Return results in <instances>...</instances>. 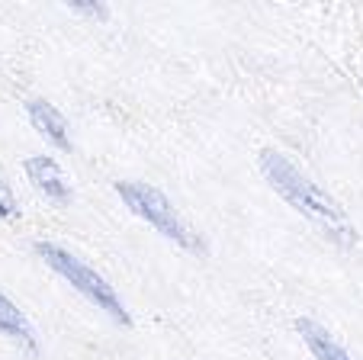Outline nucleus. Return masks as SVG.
Returning a JSON list of instances; mask_svg holds the SVG:
<instances>
[{"label":"nucleus","mask_w":363,"mask_h":360,"mask_svg":"<svg viewBox=\"0 0 363 360\" xmlns=\"http://www.w3.org/2000/svg\"><path fill=\"white\" fill-rule=\"evenodd\" d=\"M261 170L270 180V187H274L296 212H302L308 222H315L331 241H337V245H344V248H350L357 241V231H354V225L347 222V212L341 209V203L331 200L322 187L312 184L289 158H283L280 151H274V148H264Z\"/></svg>","instance_id":"1"},{"label":"nucleus","mask_w":363,"mask_h":360,"mask_svg":"<svg viewBox=\"0 0 363 360\" xmlns=\"http://www.w3.org/2000/svg\"><path fill=\"white\" fill-rule=\"evenodd\" d=\"M116 193L125 200L135 216H142L145 222H151L155 229L161 231L164 238L177 241V245L190 248V251H203L199 238L193 235V229L180 219V212L171 206V200L158 190V187H148V184H132V180H119L116 184Z\"/></svg>","instance_id":"2"},{"label":"nucleus","mask_w":363,"mask_h":360,"mask_svg":"<svg viewBox=\"0 0 363 360\" xmlns=\"http://www.w3.org/2000/svg\"><path fill=\"white\" fill-rule=\"evenodd\" d=\"M35 251L45 258V264L52 267V271L62 273V277L68 280L74 290H81L90 302H96V306L103 309V312H110L119 325H129V322H132L129 312L123 309V302H119L116 290H113V286L106 283V280H103L96 271H90L84 261H77L74 254H68L65 248H58V245H48V241H39V245H35Z\"/></svg>","instance_id":"3"},{"label":"nucleus","mask_w":363,"mask_h":360,"mask_svg":"<svg viewBox=\"0 0 363 360\" xmlns=\"http://www.w3.org/2000/svg\"><path fill=\"white\" fill-rule=\"evenodd\" d=\"M29 119H33V126L42 132V136L52 138V142H55L62 151H71V138H68V126H65V116L58 113L52 103H45V100H29Z\"/></svg>","instance_id":"4"},{"label":"nucleus","mask_w":363,"mask_h":360,"mask_svg":"<svg viewBox=\"0 0 363 360\" xmlns=\"http://www.w3.org/2000/svg\"><path fill=\"white\" fill-rule=\"evenodd\" d=\"M26 174H29V180H33V184L45 193V197L68 200V184H65L62 170H58V164L52 161V158H42V155L29 158V161H26Z\"/></svg>","instance_id":"5"},{"label":"nucleus","mask_w":363,"mask_h":360,"mask_svg":"<svg viewBox=\"0 0 363 360\" xmlns=\"http://www.w3.org/2000/svg\"><path fill=\"white\" fill-rule=\"evenodd\" d=\"M296 332L302 334L306 347L315 354L318 360H350L347 351H344V347L337 344V341L331 338V334L325 332L322 325H318V322H312V319H296Z\"/></svg>","instance_id":"6"},{"label":"nucleus","mask_w":363,"mask_h":360,"mask_svg":"<svg viewBox=\"0 0 363 360\" xmlns=\"http://www.w3.org/2000/svg\"><path fill=\"white\" fill-rule=\"evenodd\" d=\"M0 332L10 334L16 344H26L29 351H35V332L29 325V319L20 312V309L10 302L4 293H0Z\"/></svg>","instance_id":"7"},{"label":"nucleus","mask_w":363,"mask_h":360,"mask_svg":"<svg viewBox=\"0 0 363 360\" xmlns=\"http://www.w3.org/2000/svg\"><path fill=\"white\" fill-rule=\"evenodd\" d=\"M0 216L4 219H13L16 216V200H13V193H10V187L0 180Z\"/></svg>","instance_id":"8"}]
</instances>
